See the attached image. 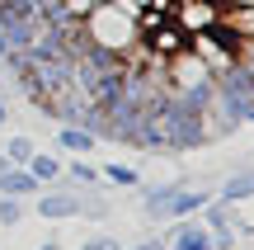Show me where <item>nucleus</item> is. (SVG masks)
I'll list each match as a JSON object with an SVG mask.
<instances>
[{"label": "nucleus", "instance_id": "2", "mask_svg": "<svg viewBox=\"0 0 254 250\" xmlns=\"http://www.w3.org/2000/svg\"><path fill=\"white\" fill-rule=\"evenodd\" d=\"M165 128V151H198L207 137V118L202 113H184V109H170V118L160 123Z\"/></svg>", "mask_w": 254, "mask_h": 250}, {"label": "nucleus", "instance_id": "25", "mask_svg": "<svg viewBox=\"0 0 254 250\" xmlns=\"http://www.w3.org/2000/svg\"><path fill=\"white\" fill-rule=\"evenodd\" d=\"M5 166H9V161H5V151H0V170H5Z\"/></svg>", "mask_w": 254, "mask_h": 250}, {"label": "nucleus", "instance_id": "12", "mask_svg": "<svg viewBox=\"0 0 254 250\" xmlns=\"http://www.w3.org/2000/svg\"><path fill=\"white\" fill-rule=\"evenodd\" d=\"M99 179H109L113 189H136V184H141V175H136L132 166H123V161H109V166H99Z\"/></svg>", "mask_w": 254, "mask_h": 250}, {"label": "nucleus", "instance_id": "22", "mask_svg": "<svg viewBox=\"0 0 254 250\" xmlns=\"http://www.w3.org/2000/svg\"><path fill=\"white\" fill-rule=\"evenodd\" d=\"M38 250H62V246H57V241H43V246H38Z\"/></svg>", "mask_w": 254, "mask_h": 250}, {"label": "nucleus", "instance_id": "15", "mask_svg": "<svg viewBox=\"0 0 254 250\" xmlns=\"http://www.w3.org/2000/svg\"><path fill=\"white\" fill-rule=\"evenodd\" d=\"M62 175H71L75 184H90V189L99 184V166H90V156H75L71 166H62Z\"/></svg>", "mask_w": 254, "mask_h": 250}, {"label": "nucleus", "instance_id": "28", "mask_svg": "<svg viewBox=\"0 0 254 250\" xmlns=\"http://www.w3.org/2000/svg\"><path fill=\"white\" fill-rule=\"evenodd\" d=\"M90 5H104V0H90Z\"/></svg>", "mask_w": 254, "mask_h": 250}, {"label": "nucleus", "instance_id": "24", "mask_svg": "<svg viewBox=\"0 0 254 250\" xmlns=\"http://www.w3.org/2000/svg\"><path fill=\"white\" fill-rule=\"evenodd\" d=\"M0 128H5V99H0Z\"/></svg>", "mask_w": 254, "mask_h": 250}, {"label": "nucleus", "instance_id": "26", "mask_svg": "<svg viewBox=\"0 0 254 250\" xmlns=\"http://www.w3.org/2000/svg\"><path fill=\"white\" fill-rule=\"evenodd\" d=\"M236 5H254V0H236Z\"/></svg>", "mask_w": 254, "mask_h": 250}, {"label": "nucleus", "instance_id": "4", "mask_svg": "<svg viewBox=\"0 0 254 250\" xmlns=\"http://www.w3.org/2000/svg\"><path fill=\"white\" fill-rule=\"evenodd\" d=\"M217 99H240L254 104V66L250 62H231L217 71Z\"/></svg>", "mask_w": 254, "mask_h": 250}, {"label": "nucleus", "instance_id": "17", "mask_svg": "<svg viewBox=\"0 0 254 250\" xmlns=\"http://www.w3.org/2000/svg\"><path fill=\"white\" fill-rule=\"evenodd\" d=\"M221 24H231V28H236V33H240V43H245V38H254V5H240L236 14H231V19H221Z\"/></svg>", "mask_w": 254, "mask_h": 250}, {"label": "nucleus", "instance_id": "20", "mask_svg": "<svg viewBox=\"0 0 254 250\" xmlns=\"http://www.w3.org/2000/svg\"><path fill=\"white\" fill-rule=\"evenodd\" d=\"M127 5H132V9H141V5H146V9H160L165 0H127Z\"/></svg>", "mask_w": 254, "mask_h": 250}, {"label": "nucleus", "instance_id": "3", "mask_svg": "<svg viewBox=\"0 0 254 250\" xmlns=\"http://www.w3.org/2000/svg\"><path fill=\"white\" fill-rule=\"evenodd\" d=\"M99 217L104 213V203H85L80 194H71V189H47V194H38V217H47V222H52V217Z\"/></svg>", "mask_w": 254, "mask_h": 250}, {"label": "nucleus", "instance_id": "8", "mask_svg": "<svg viewBox=\"0 0 254 250\" xmlns=\"http://www.w3.org/2000/svg\"><path fill=\"white\" fill-rule=\"evenodd\" d=\"M123 142H127V147H136V151H151V156H165V128H160V123H151V118H141Z\"/></svg>", "mask_w": 254, "mask_h": 250}, {"label": "nucleus", "instance_id": "16", "mask_svg": "<svg viewBox=\"0 0 254 250\" xmlns=\"http://www.w3.org/2000/svg\"><path fill=\"white\" fill-rule=\"evenodd\" d=\"M33 142H28V137H9L5 142V161H9V166H28V161H33Z\"/></svg>", "mask_w": 254, "mask_h": 250}, {"label": "nucleus", "instance_id": "6", "mask_svg": "<svg viewBox=\"0 0 254 250\" xmlns=\"http://www.w3.org/2000/svg\"><path fill=\"white\" fill-rule=\"evenodd\" d=\"M0 194H5V198H38L43 184H38L24 166H5V170H0Z\"/></svg>", "mask_w": 254, "mask_h": 250}, {"label": "nucleus", "instance_id": "1", "mask_svg": "<svg viewBox=\"0 0 254 250\" xmlns=\"http://www.w3.org/2000/svg\"><path fill=\"white\" fill-rule=\"evenodd\" d=\"M90 47H109V52H123L136 38V9L127 0H104V5H90V14L80 19Z\"/></svg>", "mask_w": 254, "mask_h": 250}, {"label": "nucleus", "instance_id": "11", "mask_svg": "<svg viewBox=\"0 0 254 250\" xmlns=\"http://www.w3.org/2000/svg\"><path fill=\"white\" fill-rule=\"evenodd\" d=\"M184 189V179H165V184H155V189H146V217H155L160 222V208L170 203L174 194Z\"/></svg>", "mask_w": 254, "mask_h": 250}, {"label": "nucleus", "instance_id": "21", "mask_svg": "<svg viewBox=\"0 0 254 250\" xmlns=\"http://www.w3.org/2000/svg\"><path fill=\"white\" fill-rule=\"evenodd\" d=\"M132 250H170L165 241H141V246H132Z\"/></svg>", "mask_w": 254, "mask_h": 250}, {"label": "nucleus", "instance_id": "14", "mask_svg": "<svg viewBox=\"0 0 254 250\" xmlns=\"http://www.w3.org/2000/svg\"><path fill=\"white\" fill-rule=\"evenodd\" d=\"M24 170L38 179V184H52V179L62 175V161H57V156H47V151H33V161H28Z\"/></svg>", "mask_w": 254, "mask_h": 250}, {"label": "nucleus", "instance_id": "23", "mask_svg": "<svg viewBox=\"0 0 254 250\" xmlns=\"http://www.w3.org/2000/svg\"><path fill=\"white\" fill-rule=\"evenodd\" d=\"M245 123H254V104H250V109H245Z\"/></svg>", "mask_w": 254, "mask_h": 250}, {"label": "nucleus", "instance_id": "18", "mask_svg": "<svg viewBox=\"0 0 254 250\" xmlns=\"http://www.w3.org/2000/svg\"><path fill=\"white\" fill-rule=\"evenodd\" d=\"M19 217H24V208H19V198H5V194H0V227H14Z\"/></svg>", "mask_w": 254, "mask_h": 250}, {"label": "nucleus", "instance_id": "7", "mask_svg": "<svg viewBox=\"0 0 254 250\" xmlns=\"http://www.w3.org/2000/svg\"><path fill=\"white\" fill-rule=\"evenodd\" d=\"M202 227L212 232V246H217V250H226L231 241H236V222H231V213H226V208H217V203L202 208Z\"/></svg>", "mask_w": 254, "mask_h": 250}, {"label": "nucleus", "instance_id": "27", "mask_svg": "<svg viewBox=\"0 0 254 250\" xmlns=\"http://www.w3.org/2000/svg\"><path fill=\"white\" fill-rule=\"evenodd\" d=\"M245 62H250V66H254V52H250V57H245Z\"/></svg>", "mask_w": 254, "mask_h": 250}, {"label": "nucleus", "instance_id": "13", "mask_svg": "<svg viewBox=\"0 0 254 250\" xmlns=\"http://www.w3.org/2000/svg\"><path fill=\"white\" fill-rule=\"evenodd\" d=\"M221 203H240V198H254V170H245V175H231L226 184H221Z\"/></svg>", "mask_w": 254, "mask_h": 250}, {"label": "nucleus", "instance_id": "9", "mask_svg": "<svg viewBox=\"0 0 254 250\" xmlns=\"http://www.w3.org/2000/svg\"><path fill=\"white\" fill-rule=\"evenodd\" d=\"M170 250H217V246H212V232L202 222H184L179 232H174Z\"/></svg>", "mask_w": 254, "mask_h": 250}, {"label": "nucleus", "instance_id": "5", "mask_svg": "<svg viewBox=\"0 0 254 250\" xmlns=\"http://www.w3.org/2000/svg\"><path fill=\"white\" fill-rule=\"evenodd\" d=\"M212 203L207 189H179V194L170 198V203L160 208V222H189L193 213H202V208Z\"/></svg>", "mask_w": 254, "mask_h": 250}, {"label": "nucleus", "instance_id": "10", "mask_svg": "<svg viewBox=\"0 0 254 250\" xmlns=\"http://www.w3.org/2000/svg\"><path fill=\"white\" fill-rule=\"evenodd\" d=\"M94 132H85V128H75V123H62V132H57V147H66L71 156H90L94 151Z\"/></svg>", "mask_w": 254, "mask_h": 250}, {"label": "nucleus", "instance_id": "19", "mask_svg": "<svg viewBox=\"0 0 254 250\" xmlns=\"http://www.w3.org/2000/svg\"><path fill=\"white\" fill-rule=\"evenodd\" d=\"M80 250H123V246L113 241V236H94V241H85Z\"/></svg>", "mask_w": 254, "mask_h": 250}]
</instances>
